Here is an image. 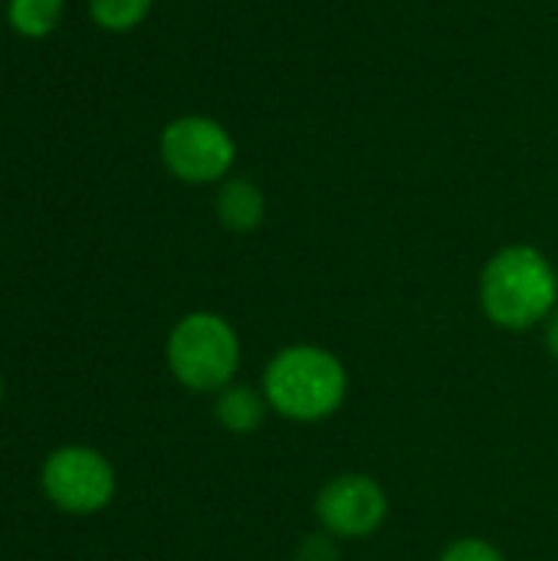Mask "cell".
<instances>
[{"instance_id": "obj_8", "label": "cell", "mask_w": 558, "mask_h": 561, "mask_svg": "<svg viewBox=\"0 0 558 561\" xmlns=\"http://www.w3.org/2000/svg\"><path fill=\"white\" fill-rule=\"evenodd\" d=\"M266 411H270L266 394L257 391V388H247V385H227L220 391L217 404H214V414H217L220 427L230 431V434H240V437L260 431Z\"/></svg>"}, {"instance_id": "obj_11", "label": "cell", "mask_w": 558, "mask_h": 561, "mask_svg": "<svg viewBox=\"0 0 558 561\" xmlns=\"http://www.w3.org/2000/svg\"><path fill=\"white\" fill-rule=\"evenodd\" d=\"M437 561H506V559H503V552H500L497 546H490V542H483V539H457V542H451V546L441 552V559Z\"/></svg>"}, {"instance_id": "obj_3", "label": "cell", "mask_w": 558, "mask_h": 561, "mask_svg": "<svg viewBox=\"0 0 558 561\" xmlns=\"http://www.w3.org/2000/svg\"><path fill=\"white\" fill-rule=\"evenodd\" d=\"M168 368L191 391H224L240 371V335L217 312H191L168 335Z\"/></svg>"}, {"instance_id": "obj_9", "label": "cell", "mask_w": 558, "mask_h": 561, "mask_svg": "<svg viewBox=\"0 0 558 561\" xmlns=\"http://www.w3.org/2000/svg\"><path fill=\"white\" fill-rule=\"evenodd\" d=\"M62 10H66L62 0H10L7 3V23L13 33H20L26 39H39L59 26Z\"/></svg>"}, {"instance_id": "obj_1", "label": "cell", "mask_w": 558, "mask_h": 561, "mask_svg": "<svg viewBox=\"0 0 558 561\" xmlns=\"http://www.w3.org/2000/svg\"><path fill=\"white\" fill-rule=\"evenodd\" d=\"M480 306L487 319L506 332L543 325L558 306L553 260L529 243L497 250L480 273Z\"/></svg>"}, {"instance_id": "obj_10", "label": "cell", "mask_w": 558, "mask_h": 561, "mask_svg": "<svg viewBox=\"0 0 558 561\" xmlns=\"http://www.w3.org/2000/svg\"><path fill=\"white\" fill-rule=\"evenodd\" d=\"M151 13V0H89V16L105 33H128Z\"/></svg>"}, {"instance_id": "obj_2", "label": "cell", "mask_w": 558, "mask_h": 561, "mask_svg": "<svg viewBox=\"0 0 558 561\" xmlns=\"http://www.w3.org/2000/svg\"><path fill=\"white\" fill-rule=\"evenodd\" d=\"M263 394L270 411L296 424L332 417L349 398L345 365L319 345H286L263 371Z\"/></svg>"}, {"instance_id": "obj_14", "label": "cell", "mask_w": 558, "mask_h": 561, "mask_svg": "<svg viewBox=\"0 0 558 561\" xmlns=\"http://www.w3.org/2000/svg\"><path fill=\"white\" fill-rule=\"evenodd\" d=\"M0 394H3V388H0Z\"/></svg>"}, {"instance_id": "obj_12", "label": "cell", "mask_w": 558, "mask_h": 561, "mask_svg": "<svg viewBox=\"0 0 558 561\" xmlns=\"http://www.w3.org/2000/svg\"><path fill=\"white\" fill-rule=\"evenodd\" d=\"M293 561H339V539L332 533H312L299 542Z\"/></svg>"}, {"instance_id": "obj_4", "label": "cell", "mask_w": 558, "mask_h": 561, "mask_svg": "<svg viewBox=\"0 0 558 561\" xmlns=\"http://www.w3.org/2000/svg\"><path fill=\"white\" fill-rule=\"evenodd\" d=\"M161 164L184 184L227 181L237 161L234 135L207 115H181L161 128L158 138Z\"/></svg>"}, {"instance_id": "obj_7", "label": "cell", "mask_w": 558, "mask_h": 561, "mask_svg": "<svg viewBox=\"0 0 558 561\" xmlns=\"http://www.w3.org/2000/svg\"><path fill=\"white\" fill-rule=\"evenodd\" d=\"M266 217V194L253 178H227L217 191V220L230 233H253Z\"/></svg>"}, {"instance_id": "obj_13", "label": "cell", "mask_w": 558, "mask_h": 561, "mask_svg": "<svg viewBox=\"0 0 558 561\" xmlns=\"http://www.w3.org/2000/svg\"><path fill=\"white\" fill-rule=\"evenodd\" d=\"M546 348L553 352V358H558V306L556 312L546 319Z\"/></svg>"}, {"instance_id": "obj_6", "label": "cell", "mask_w": 558, "mask_h": 561, "mask_svg": "<svg viewBox=\"0 0 558 561\" xmlns=\"http://www.w3.org/2000/svg\"><path fill=\"white\" fill-rule=\"evenodd\" d=\"M316 519L335 539H368L388 519V496L375 477L342 473L319 490Z\"/></svg>"}, {"instance_id": "obj_5", "label": "cell", "mask_w": 558, "mask_h": 561, "mask_svg": "<svg viewBox=\"0 0 558 561\" xmlns=\"http://www.w3.org/2000/svg\"><path fill=\"white\" fill-rule=\"evenodd\" d=\"M43 490L56 510L89 516L112 503L115 470L92 447H62L43 463Z\"/></svg>"}]
</instances>
